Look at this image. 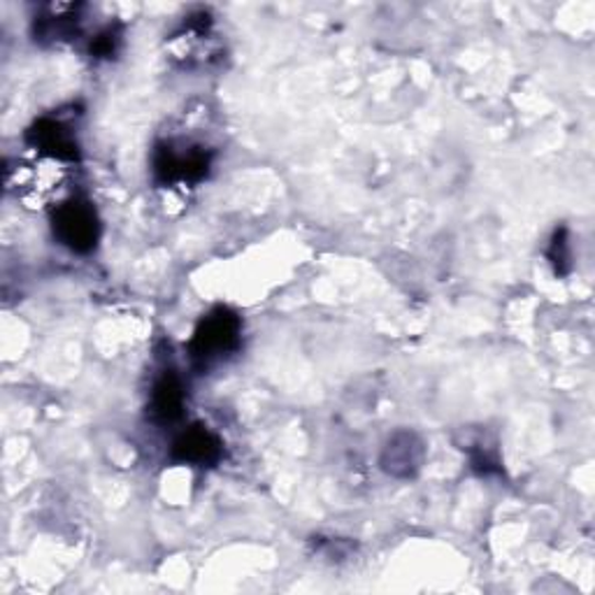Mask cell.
Wrapping results in <instances>:
<instances>
[{
  "label": "cell",
  "instance_id": "6da1fadb",
  "mask_svg": "<svg viewBox=\"0 0 595 595\" xmlns=\"http://www.w3.org/2000/svg\"><path fill=\"white\" fill-rule=\"evenodd\" d=\"M242 324L240 316L229 307H217L208 316H202L194 340L189 345L191 359L198 368H210L212 363L229 357L240 347Z\"/></svg>",
  "mask_w": 595,
  "mask_h": 595
},
{
  "label": "cell",
  "instance_id": "7a4b0ae2",
  "mask_svg": "<svg viewBox=\"0 0 595 595\" xmlns=\"http://www.w3.org/2000/svg\"><path fill=\"white\" fill-rule=\"evenodd\" d=\"M51 229L63 247L78 254H89L98 245L101 223L93 205L84 198L61 202L51 214Z\"/></svg>",
  "mask_w": 595,
  "mask_h": 595
},
{
  "label": "cell",
  "instance_id": "3957f363",
  "mask_svg": "<svg viewBox=\"0 0 595 595\" xmlns=\"http://www.w3.org/2000/svg\"><path fill=\"white\" fill-rule=\"evenodd\" d=\"M210 171V152L202 147L161 144L154 154V175L161 184L198 182Z\"/></svg>",
  "mask_w": 595,
  "mask_h": 595
},
{
  "label": "cell",
  "instance_id": "277c9868",
  "mask_svg": "<svg viewBox=\"0 0 595 595\" xmlns=\"http://www.w3.org/2000/svg\"><path fill=\"white\" fill-rule=\"evenodd\" d=\"M221 440L212 431H208L205 425H194L175 440L173 458L205 468V465H214L221 458Z\"/></svg>",
  "mask_w": 595,
  "mask_h": 595
},
{
  "label": "cell",
  "instance_id": "5b68a950",
  "mask_svg": "<svg viewBox=\"0 0 595 595\" xmlns=\"http://www.w3.org/2000/svg\"><path fill=\"white\" fill-rule=\"evenodd\" d=\"M26 140L37 152H43L59 161H74L78 159V142L68 133L66 126L54 119H40L33 124L26 133Z\"/></svg>",
  "mask_w": 595,
  "mask_h": 595
},
{
  "label": "cell",
  "instance_id": "8992f818",
  "mask_svg": "<svg viewBox=\"0 0 595 595\" xmlns=\"http://www.w3.org/2000/svg\"><path fill=\"white\" fill-rule=\"evenodd\" d=\"M423 460V442L415 433H396L388 440L382 465L388 475L394 477H412Z\"/></svg>",
  "mask_w": 595,
  "mask_h": 595
},
{
  "label": "cell",
  "instance_id": "52a82bcc",
  "mask_svg": "<svg viewBox=\"0 0 595 595\" xmlns=\"http://www.w3.org/2000/svg\"><path fill=\"white\" fill-rule=\"evenodd\" d=\"M184 409V386L173 370L154 384L152 402H149V417L156 423H173L182 417Z\"/></svg>",
  "mask_w": 595,
  "mask_h": 595
},
{
  "label": "cell",
  "instance_id": "ba28073f",
  "mask_svg": "<svg viewBox=\"0 0 595 595\" xmlns=\"http://www.w3.org/2000/svg\"><path fill=\"white\" fill-rule=\"evenodd\" d=\"M549 258L551 264L556 266V272L565 275L570 270V245H568V231L561 229L556 231L551 237V247H549Z\"/></svg>",
  "mask_w": 595,
  "mask_h": 595
},
{
  "label": "cell",
  "instance_id": "9c48e42d",
  "mask_svg": "<svg viewBox=\"0 0 595 595\" xmlns=\"http://www.w3.org/2000/svg\"><path fill=\"white\" fill-rule=\"evenodd\" d=\"M117 43H119V35L109 28L96 37V43L91 45V54L98 56V59H107V56L115 54Z\"/></svg>",
  "mask_w": 595,
  "mask_h": 595
}]
</instances>
